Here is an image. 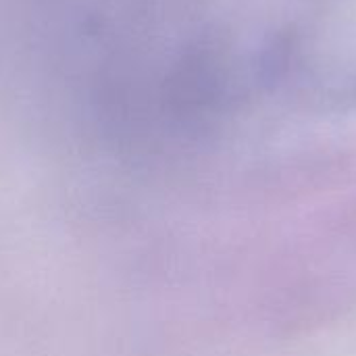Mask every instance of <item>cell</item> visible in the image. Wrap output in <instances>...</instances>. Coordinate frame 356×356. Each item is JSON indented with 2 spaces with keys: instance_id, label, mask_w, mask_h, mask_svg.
Returning a JSON list of instances; mask_svg holds the SVG:
<instances>
[{
  "instance_id": "cell-1",
  "label": "cell",
  "mask_w": 356,
  "mask_h": 356,
  "mask_svg": "<svg viewBox=\"0 0 356 356\" xmlns=\"http://www.w3.org/2000/svg\"><path fill=\"white\" fill-rule=\"evenodd\" d=\"M271 67L282 90L307 104L356 108V0H292Z\"/></svg>"
}]
</instances>
